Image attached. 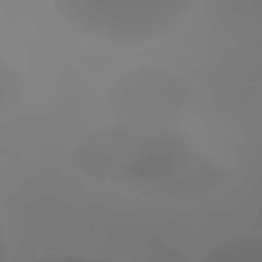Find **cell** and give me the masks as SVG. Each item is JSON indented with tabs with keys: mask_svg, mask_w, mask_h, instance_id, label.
<instances>
[{
	"mask_svg": "<svg viewBox=\"0 0 262 262\" xmlns=\"http://www.w3.org/2000/svg\"><path fill=\"white\" fill-rule=\"evenodd\" d=\"M23 90H25V82L18 68L8 57L2 55L0 57V113L2 115L20 100Z\"/></svg>",
	"mask_w": 262,
	"mask_h": 262,
	"instance_id": "cell-5",
	"label": "cell"
},
{
	"mask_svg": "<svg viewBox=\"0 0 262 262\" xmlns=\"http://www.w3.org/2000/svg\"><path fill=\"white\" fill-rule=\"evenodd\" d=\"M194 88L180 74L143 66L119 74L104 94L111 117L149 125H180L194 106Z\"/></svg>",
	"mask_w": 262,
	"mask_h": 262,
	"instance_id": "cell-3",
	"label": "cell"
},
{
	"mask_svg": "<svg viewBox=\"0 0 262 262\" xmlns=\"http://www.w3.org/2000/svg\"><path fill=\"white\" fill-rule=\"evenodd\" d=\"M203 262H217V260H252L262 262V237H229L215 246H211L203 258Z\"/></svg>",
	"mask_w": 262,
	"mask_h": 262,
	"instance_id": "cell-4",
	"label": "cell"
},
{
	"mask_svg": "<svg viewBox=\"0 0 262 262\" xmlns=\"http://www.w3.org/2000/svg\"><path fill=\"white\" fill-rule=\"evenodd\" d=\"M196 0H51L76 31L113 43L143 45L176 33Z\"/></svg>",
	"mask_w": 262,
	"mask_h": 262,
	"instance_id": "cell-2",
	"label": "cell"
},
{
	"mask_svg": "<svg viewBox=\"0 0 262 262\" xmlns=\"http://www.w3.org/2000/svg\"><path fill=\"white\" fill-rule=\"evenodd\" d=\"M199 154L194 137L180 125H149L113 117L74 145L70 164L92 180L131 184L164 196L166 186Z\"/></svg>",
	"mask_w": 262,
	"mask_h": 262,
	"instance_id": "cell-1",
	"label": "cell"
}]
</instances>
